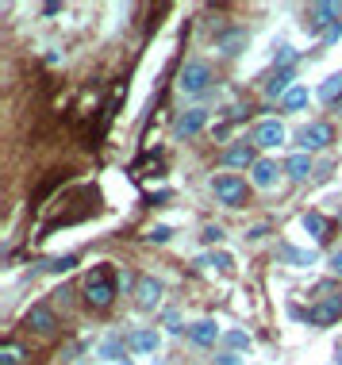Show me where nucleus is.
<instances>
[{"instance_id":"1","label":"nucleus","mask_w":342,"mask_h":365,"mask_svg":"<svg viewBox=\"0 0 342 365\" xmlns=\"http://www.w3.org/2000/svg\"><path fill=\"white\" fill-rule=\"evenodd\" d=\"M115 284H120V277H115L112 265H96L89 277H85V300H89L93 308H108L115 300Z\"/></svg>"},{"instance_id":"2","label":"nucleus","mask_w":342,"mask_h":365,"mask_svg":"<svg viewBox=\"0 0 342 365\" xmlns=\"http://www.w3.org/2000/svg\"><path fill=\"white\" fill-rule=\"evenodd\" d=\"M208 85H212V66H208V62L192 58V62H185V66H181V73H177V88H181L185 96H200Z\"/></svg>"},{"instance_id":"3","label":"nucleus","mask_w":342,"mask_h":365,"mask_svg":"<svg viewBox=\"0 0 342 365\" xmlns=\"http://www.w3.org/2000/svg\"><path fill=\"white\" fill-rule=\"evenodd\" d=\"M212 192H216V200L223 204V208H242V204H247V181L234 177V173L212 177Z\"/></svg>"},{"instance_id":"4","label":"nucleus","mask_w":342,"mask_h":365,"mask_svg":"<svg viewBox=\"0 0 342 365\" xmlns=\"http://www.w3.org/2000/svg\"><path fill=\"white\" fill-rule=\"evenodd\" d=\"M319 296H327V300L316 304V308H308V323H316V327H331V323L342 315V292H331L327 284H323Z\"/></svg>"},{"instance_id":"5","label":"nucleus","mask_w":342,"mask_h":365,"mask_svg":"<svg viewBox=\"0 0 342 365\" xmlns=\"http://www.w3.org/2000/svg\"><path fill=\"white\" fill-rule=\"evenodd\" d=\"M338 16H342V8L331 4V0H323V4H311L308 8V27H311V31H327V27L338 24Z\"/></svg>"},{"instance_id":"6","label":"nucleus","mask_w":342,"mask_h":365,"mask_svg":"<svg viewBox=\"0 0 342 365\" xmlns=\"http://www.w3.org/2000/svg\"><path fill=\"white\" fill-rule=\"evenodd\" d=\"M24 327H31L35 334H54L58 331V315L51 312V308H27V315H24Z\"/></svg>"},{"instance_id":"7","label":"nucleus","mask_w":342,"mask_h":365,"mask_svg":"<svg viewBox=\"0 0 342 365\" xmlns=\"http://www.w3.org/2000/svg\"><path fill=\"white\" fill-rule=\"evenodd\" d=\"M219 339H223V327L216 319H200V323H192V327H189V342H192V346H216Z\"/></svg>"},{"instance_id":"8","label":"nucleus","mask_w":342,"mask_h":365,"mask_svg":"<svg viewBox=\"0 0 342 365\" xmlns=\"http://www.w3.org/2000/svg\"><path fill=\"white\" fill-rule=\"evenodd\" d=\"M331 139H335V131H331V123H308L304 131H300V143H304V154H308V150H323V146H331Z\"/></svg>"},{"instance_id":"9","label":"nucleus","mask_w":342,"mask_h":365,"mask_svg":"<svg viewBox=\"0 0 342 365\" xmlns=\"http://www.w3.org/2000/svg\"><path fill=\"white\" fill-rule=\"evenodd\" d=\"M204 123H208V112H204V108H189V112L173 123V135H177V139H192L197 131H204Z\"/></svg>"},{"instance_id":"10","label":"nucleus","mask_w":342,"mask_h":365,"mask_svg":"<svg viewBox=\"0 0 342 365\" xmlns=\"http://www.w3.org/2000/svg\"><path fill=\"white\" fill-rule=\"evenodd\" d=\"M254 143L266 146V150L281 146V143H285V123H277V120H261L258 127H254Z\"/></svg>"},{"instance_id":"11","label":"nucleus","mask_w":342,"mask_h":365,"mask_svg":"<svg viewBox=\"0 0 342 365\" xmlns=\"http://www.w3.org/2000/svg\"><path fill=\"white\" fill-rule=\"evenodd\" d=\"M277 177H281V165L273 162V158H258V162H254V170H250V181L258 185V189H273V185H277Z\"/></svg>"},{"instance_id":"12","label":"nucleus","mask_w":342,"mask_h":365,"mask_svg":"<svg viewBox=\"0 0 342 365\" xmlns=\"http://www.w3.org/2000/svg\"><path fill=\"white\" fill-rule=\"evenodd\" d=\"M247 43H250V35H247V27H231V31H223L219 35V54L223 58H234V54H242L247 51Z\"/></svg>"},{"instance_id":"13","label":"nucleus","mask_w":342,"mask_h":365,"mask_svg":"<svg viewBox=\"0 0 342 365\" xmlns=\"http://www.w3.org/2000/svg\"><path fill=\"white\" fill-rule=\"evenodd\" d=\"M162 281H154V277H139L135 281V296H139V308H158L162 304Z\"/></svg>"},{"instance_id":"14","label":"nucleus","mask_w":342,"mask_h":365,"mask_svg":"<svg viewBox=\"0 0 342 365\" xmlns=\"http://www.w3.org/2000/svg\"><path fill=\"white\" fill-rule=\"evenodd\" d=\"M127 342H131L135 354H154L162 346V334L150 331V327H139V331H131V339H127Z\"/></svg>"},{"instance_id":"15","label":"nucleus","mask_w":342,"mask_h":365,"mask_svg":"<svg viewBox=\"0 0 342 365\" xmlns=\"http://www.w3.org/2000/svg\"><path fill=\"white\" fill-rule=\"evenodd\" d=\"M254 162H258V158H254V146L250 143H239V146H227V150H223V165H239V170H254Z\"/></svg>"},{"instance_id":"16","label":"nucleus","mask_w":342,"mask_h":365,"mask_svg":"<svg viewBox=\"0 0 342 365\" xmlns=\"http://www.w3.org/2000/svg\"><path fill=\"white\" fill-rule=\"evenodd\" d=\"M285 173L292 177V181H308L311 177V158L308 154H292L285 162Z\"/></svg>"},{"instance_id":"17","label":"nucleus","mask_w":342,"mask_h":365,"mask_svg":"<svg viewBox=\"0 0 342 365\" xmlns=\"http://www.w3.org/2000/svg\"><path fill=\"white\" fill-rule=\"evenodd\" d=\"M289 88H292V70H277L269 77V85H266V96H281V101H285Z\"/></svg>"},{"instance_id":"18","label":"nucleus","mask_w":342,"mask_h":365,"mask_svg":"<svg viewBox=\"0 0 342 365\" xmlns=\"http://www.w3.org/2000/svg\"><path fill=\"white\" fill-rule=\"evenodd\" d=\"M281 254L296 265V269H311L316 265V250H296V246H281Z\"/></svg>"},{"instance_id":"19","label":"nucleus","mask_w":342,"mask_h":365,"mask_svg":"<svg viewBox=\"0 0 342 365\" xmlns=\"http://www.w3.org/2000/svg\"><path fill=\"white\" fill-rule=\"evenodd\" d=\"M300 223H304V231L311 235V239H316V242H323L327 239V220H323V215H319V212H308L304 215V220H300Z\"/></svg>"},{"instance_id":"20","label":"nucleus","mask_w":342,"mask_h":365,"mask_svg":"<svg viewBox=\"0 0 342 365\" xmlns=\"http://www.w3.org/2000/svg\"><path fill=\"white\" fill-rule=\"evenodd\" d=\"M319 101H327V104L342 101V73H331V77H327L323 88H319Z\"/></svg>"},{"instance_id":"21","label":"nucleus","mask_w":342,"mask_h":365,"mask_svg":"<svg viewBox=\"0 0 342 365\" xmlns=\"http://www.w3.org/2000/svg\"><path fill=\"white\" fill-rule=\"evenodd\" d=\"M281 104H285V112H300V108H308V88L304 85H292L289 96Z\"/></svg>"},{"instance_id":"22","label":"nucleus","mask_w":342,"mask_h":365,"mask_svg":"<svg viewBox=\"0 0 342 365\" xmlns=\"http://www.w3.org/2000/svg\"><path fill=\"white\" fill-rule=\"evenodd\" d=\"M197 265H204V269H231L234 262H231V254H204Z\"/></svg>"},{"instance_id":"23","label":"nucleus","mask_w":342,"mask_h":365,"mask_svg":"<svg viewBox=\"0 0 342 365\" xmlns=\"http://www.w3.org/2000/svg\"><path fill=\"white\" fill-rule=\"evenodd\" d=\"M223 339H227L234 350H250V334H247V331H227Z\"/></svg>"},{"instance_id":"24","label":"nucleus","mask_w":342,"mask_h":365,"mask_svg":"<svg viewBox=\"0 0 342 365\" xmlns=\"http://www.w3.org/2000/svg\"><path fill=\"white\" fill-rule=\"evenodd\" d=\"M73 265H77V258H73V254H66V258H54L51 265H46V269H54V273H70Z\"/></svg>"},{"instance_id":"25","label":"nucleus","mask_w":342,"mask_h":365,"mask_svg":"<svg viewBox=\"0 0 342 365\" xmlns=\"http://www.w3.org/2000/svg\"><path fill=\"white\" fill-rule=\"evenodd\" d=\"M19 358H24V350H19V346H4V350H0V365H19Z\"/></svg>"},{"instance_id":"26","label":"nucleus","mask_w":342,"mask_h":365,"mask_svg":"<svg viewBox=\"0 0 342 365\" xmlns=\"http://www.w3.org/2000/svg\"><path fill=\"white\" fill-rule=\"evenodd\" d=\"M223 239V227L219 223H208V227H204V242H219Z\"/></svg>"},{"instance_id":"27","label":"nucleus","mask_w":342,"mask_h":365,"mask_svg":"<svg viewBox=\"0 0 342 365\" xmlns=\"http://www.w3.org/2000/svg\"><path fill=\"white\" fill-rule=\"evenodd\" d=\"M120 350H123V342H120V339H108V342L100 346V354H104V358H115Z\"/></svg>"},{"instance_id":"28","label":"nucleus","mask_w":342,"mask_h":365,"mask_svg":"<svg viewBox=\"0 0 342 365\" xmlns=\"http://www.w3.org/2000/svg\"><path fill=\"white\" fill-rule=\"evenodd\" d=\"M170 235H173L170 227H154V231L146 235V239H150V242H170Z\"/></svg>"},{"instance_id":"29","label":"nucleus","mask_w":342,"mask_h":365,"mask_svg":"<svg viewBox=\"0 0 342 365\" xmlns=\"http://www.w3.org/2000/svg\"><path fill=\"white\" fill-rule=\"evenodd\" d=\"M338 38H342V19H338L335 27H327V31H323V43H338Z\"/></svg>"},{"instance_id":"30","label":"nucleus","mask_w":342,"mask_h":365,"mask_svg":"<svg viewBox=\"0 0 342 365\" xmlns=\"http://www.w3.org/2000/svg\"><path fill=\"white\" fill-rule=\"evenodd\" d=\"M292 58H296V51H292V46H281V54H277V62H281V66H285V70H289V62H292Z\"/></svg>"},{"instance_id":"31","label":"nucleus","mask_w":342,"mask_h":365,"mask_svg":"<svg viewBox=\"0 0 342 365\" xmlns=\"http://www.w3.org/2000/svg\"><path fill=\"white\" fill-rule=\"evenodd\" d=\"M331 273H335V277H342V250L331 254Z\"/></svg>"},{"instance_id":"32","label":"nucleus","mask_w":342,"mask_h":365,"mask_svg":"<svg viewBox=\"0 0 342 365\" xmlns=\"http://www.w3.org/2000/svg\"><path fill=\"white\" fill-rule=\"evenodd\" d=\"M219 365H242L239 354H219Z\"/></svg>"},{"instance_id":"33","label":"nucleus","mask_w":342,"mask_h":365,"mask_svg":"<svg viewBox=\"0 0 342 365\" xmlns=\"http://www.w3.org/2000/svg\"><path fill=\"white\" fill-rule=\"evenodd\" d=\"M112 365H131V361H127V358H120V361H112Z\"/></svg>"}]
</instances>
